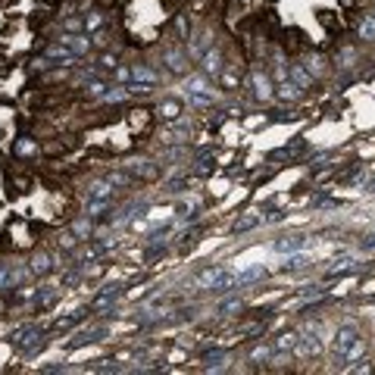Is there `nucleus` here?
<instances>
[{"mask_svg": "<svg viewBox=\"0 0 375 375\" xmlns=\"http://www.w3.org/2000/svg\"><path fill=\"white\" fill-rule=\"evenodd\" d=\"M304 88H300L297 82H291V78H285V82H276V100H281V104H288V106H294V104H300L304 100Z\"/></svg>", "mask_w": 375, "mask_h": 375, "instance_id": "nucleus-18", "label": "nucleus"}, {"mask_svg": "<svg viewBox=\"0 0 375 375\" xmlns=\"http://www.w3.org/2000/svg\"><path fill=\"white\" fill-rule=\"evenodd\" d=\"M125 100H132L129 85H110V88H106V94L100 97V104H125Z\"/></svg>", "mask_w": 375, "mask_h": 375, "instance_id": "nucleus-33", "label": "nucleus"}, {"mask_svg": "<svg viewBox=\"0 0 375 375\" xmlns=\"http://www.w3.org/2000/svg\"><path fill=\"white\" fill-rule=\"evenodd\" d=\"M88 316H94L91 313V306H82V310H76V313H69V316H59L57 323H53L50 328L53 332H72V328H76L78 323H85V319Z\"/></svg>", "mask_w": 375, "mask_h": 375, "instance_id": "nucleus-23", "label": "nucleus"}, {"mask_svg": "<svg viewBox=\"0 0 375 375\" xmlns=\"http://www.w3.org/2000/svg\"><path fill=\"white\" fill-rule=\"evenodd\" d=\"M125 169H129L138 182H157V178H160V163H153V160H147V157L129 160V163H125Z\"/></svg>", "mask_w": 375, "mask_h": 375, "instance_id": "nucleus-11", "label": "nucleus"}, {"mask_svg": "<svg viewBox=\"0 0 375 375\" xmlns=\"http://www.w3.org/2000/svg\"><path fill=\"white\" fill-rule=\"evenodd\" d=\"M106 213H116V204L110 200H85V216L94 219V222H104Z\"/></svg>", "mask_w": 375, "mask_h": 375, "instance_id": "nucleus-22", "label": "nucleus"}, {"mask_svg": "<svg viewBox=\"0 0 375 375\" xmlns=\"http://www.w3.org/2000/svg\"><path fill=\"white\" fill-rule=\"evenodd\" d=\"M91 41H94V47H106L110 44V35H106V31H94Z\"/></svg>", "mask_w": 375, "mask_h": 375, "instance_id": "nucleus-49", "label": "nucleus"}, {"mask_svg": "<svg viewBox=\"0 0 375 375\" xmlns=\"http://www.w3.org/2000/svg\"><path fill=\"white\" fill-rule=\"evenodd\" d=\"M106 88H110V85H106L104 78L97 76V78H91V82L85 85V94H88L91 100H100V97H104V94H106Z\"/></svg>", "mask_w": 375, "mask_h": 375, "instance_id": "nucleus-38", "label": "nucleus"}, {"mask_svg": "<svg viewBox=\"0 0 375 375\" xmlns=\"http://www.w3.org/2000/svg\"><path fill=\"white\" fill-rule=\"evenodd\" d=\"M116 66H119V57H116V53H100V57H97V69H100V72H113Z\"/></svg>", "mask_w": 375, "mask_h": 375, "instance_id": "nucleus-40", "label": "nucleus"}, {"mask_svg": "<svg viewBox=\"0 0 375 375\" xmlns=\"http://www.w3.org/2000/svg\"><path fill=\"white\" fill-rule=\"evenodd\" d=\"M313 266V257L306 250H297V253H285V260H281L278 272L281 276H288V272H304Z\"/></svg>", "mask_w": 375, "mask_h": 375, "instance_id": "nucleus-17", "label": "nucleus"}, {"mask_svg": "<svg viewBox=\"0 0 375 375\" xmlns=\"http://www.w3.org/2000/svg\"><path fill=\"white\" fill-rule=\"evenodd\" d=\"M325 294H328L325 285H304V288L297 291V297H300V300H310V297H325Z\"/></svg>", "mask_w": 375, "mask_h": 375, "instance_id": "nucleus-39", "label": "nucleus"}, {"mask_svg": "<svg viewBox=\"0 0 375 375\" xmlns=\"http://www.w3.org/2000/svg\"><path fill=\"white\" fill-rule=\"evenodd\" d=\"M57 297H59V288L57 285H47V281L31 291V304H35L38 310H50V306L57 304Z\"/></svg>", "mask_w": 375, "mask_h": 375, "instance_id": "nucleus-20", "label": "nucleus"}, {"mask_svg": "<svg viewBox=\"0 0 375 375\" xmlns=\"http://www.w3.org/2000/svg\"><path fill=\"white\" fill-rule=\"evenodd\" d=\"M185 188H188L185 178H176V182H169V185H166V194H182Z\"/></svg>", "mask_w": 375, "mask_h": 375, "instance_id": "nucleus-47", "label": "nucleus"}, {"mask_svg": "<svg viewBox=\"0 0 375 375\" xmlns=\"http://www.w3.org/2000/svg\"><path fill=\"white\" fill-rule=\"evenodd\" d=\"M106 25V16L100 10H91V13H85V31L88 35H94V31H100Z\"/></svg>", "mask_w": 375, "mask_h": 375, "instance_id": "nucleus-36", "label": "nucleus"}, {"mask_svg": "<svg viewBox=\"0 0 375 375\" xmlns=\"http://www.w3.org/2000/svg\"><path fill=\"white\" fill-rule=\"evenodd\" d=\"M113 76L119 78V85H132V66H116Z\"/></svg>", "mask_w": 375, "mask_h": 375, "instance_id": "nucleus-46", "label": "nucleus"}, {"mask_svg": "<svg viewBox=\"0 0 375 375\" xmlns=\"http://www.w3.org/2000/svg\"><path fill=\"white\" fill-rule=\"evenodd\" d=\"M372 13H375V6H372Z\"/></svg>", "mask_w": 375, "mask_h": 375, "instance_id": "nucleus-50", "label": "nucleus"}, {"mask_svg": "<svg viewBox=\"0 0 375 375\" xmlns=\"http://www.w3.org/2000/svg\"><path fill=\"white\" fill-rule=\"evenodd\" d=\"M213 172H216V160H213V153L194 157V163H191V176L194 178H210Z\"/></svg>", "mask_w": 375, "mask_h": 375, "instance_id": "nucleus-28", "label": "nucleus"}, {"mask_svg": "<svg viewBox=\"0 0 375 375\" xmlns=\"http://www.w3.org/2000/svg\"><path fill=\"white\" fill-rule=\"evenodd\" d=\"M247 363L250 366H266V363H272V344H253L250 351H247Z\"/></svg>", "mask_w": 375, "mask_h": 375, "instance_id": "nucleus-31", "label": "nucleus"}, {"mask_svg": "<svg viewBox=\"0 0 375 375\" xmlns=\"http://www.w3.org/2000/svg\"><path fill=\"white\" fill-rule=\"evenodd\" d=\"M304 66L310 69V76L316 78V82H319V78H323L325 72H328V59L323 57V53H310V57L304 59Z\"/></svg>", "mask_w": 375, "mask_h": 375, "instance_id": "nucleus-34", "label": "nucleus"}, {"mask_svg": "<svg viewBox=\"0 0 375 375\" xmlns=\"http://www.w3.org/2000/svg\"><path fill=\"white\" fill-rule=\"evenodd\" d=\"M357 63H360V50H357V47H351V44L341 47L338 57H334V69H338V72H351Z\"/></svg>", "mask_w": 375, "mask_h": 375, "instance_id": "nucleus-27", "label": "nucleus"}, {"mask_svg": "<svg viewBox=\"0 0 375 375\" xmlns=\"http://www.w3.org/2000/svg\"><path fill=\"white\" fill-rule=\"evenodd\" d=\"M260 213H241L238 219L232 222V234H247V232H253V229H260Z\"/></svg>", "mask_w": 375, "mask_h": 375, "instance_id": "nucleus-29", "label": "nucleus"}, {"mask_svg": "<svg viewBox=\"0 0 375 375\" xmlns=\"http://www.w3.org/2000/svg\"><path fill=\"white\" fill-rule=\"evenodd\" d=\"M106 178H110V185L116 188V191H129V188H135V176H132L129 169H113V172H106Z\"/></svg>", "mask_w": 375, "mask_h": 375, "instance_id": "nucleus-32", "label": "nucleus"}, {"mask_svg": "<svg viewBox=\"0 0 375 375\" xmlns=\"http://www.w3.org/2000/svg\"><path fill=\"white\" fill-rule=\"evenodd\" d=\"M188 106H194V110H213V106H216V100H210V97H194V94H188Z\"/></svg>", "mask_w": 375, "mask_h": 375, "instance_id": "nucleus-43", "label": "nucleus"}, {"mask_svg": "<svg viewBox=\"0 0 375 375\" xmlns=\"http://www.w3.org/2000/svg\"><path fill=\"white\" fill-rule=\"evenodd\" d=\"M29 266H31V276H35V278H47V276H53V272H57L59 266H66V263L59 257H53V253L38 250L35 257L29 260Z\"/></svg>", "mask_w": 375, "mask_h": 375, "instance_id": "nucleus-8", "label": "nucleus"}, {"mask_svg": "<svg viewBox=\"0 0 375 375\" xmlns=\"http://www.w3.org/2000/svg\"><path fill=\"white\" fill-rule=\"evenodd\" d=\"M200 63V72H204L206 78H213V82H219V76H222V69H225V53H222V47H216L213 44L210 50L204 53V57L197 59Z\"/></svg>", "mask_w": 375, "mask_h": 375, "instance_id": "nucleus-6", "label": "nucleus"}, {"mask_svg": "<svg viewBox=\"0 0 375 375\" xmlns=\"http://www.w3.org/2000/svg\"><path fill=\"white\" fill-rule=\"evenodd\" d=\"M306 244H310V234H281V238H276L269 247H272V253L285 257V253L306 250Z\"/></svg>", "mask_w": 375, "mask_h": 375, "instance_id": "nucleus-12", "label": "nucleus"}, {"mask_svg": "<svg viewBox=\"0 0 375 375\" xmlns=\"http://www.w3.org/2000/svg\"><path fill=\"white\" fill-rule=\"evenodd\" d=\"M113 194H116V188L110 185V178L106 176L91 178V182L85 185V200H110Z\"/></svg>", "mask_w": 375, "mask_h": 375, "instance_id": "nucleus-19", "label": "nucleus"}, {"mask_svg": "<svg viewBox=\"0 0 375 375\" xmlns=\"http://www.w3.org/2000/svg\"><path fill=\"white\" fill-rule=\"evenodd\" d=\"M325 344H328L325 328L319 325V323H310V325L300 328V341H297V351H294V357L313 360V357H319V353H325Z\"/></svg>", "mask_w": 375, "mask_h": 375, "instance_id": "nucleus-2", "label": "nucleus"}, {"mask_svg": "<svg viewBox=\"0 0 375 375\" xmlns=\"http://www.w3.org/2000/svg\"><path fill=\"white\" fill-rule=\"evenodd\" d=\"M185 94H194V97H210V100H219L216 85H213V78H206L204 72H197V76H185Z\"/></svg>", "mask_w": 375, "mask_h": 375, "instance_id": "nucleus-10", "label": "nucleus"}, {"mask_svg": "<svg viewBox=\"0 0 375 375\" xmlns=\"http://www.w3.org/2000/svg\"><path fill=\"white\" fill-rule=\"evenodd\" d=\"M125 291H129V288H125L122 281L104 285L97 294H94V300H91V313H94V316H106V313H116V300L122 297Z\"/></svg>", "mask_w": 375, "mask_h": 375, "instance_id": "nucleus-5", "label": "nucleus"}, {"mask_svg": "<svg viewBox=\"0 0 375 375\" xmlns=\"http://www.w3.org/2000/svg\"><path fill=\"white\" fill-rule=\"evenodd\" d=\"M166 76V69H157L150 63H132V82L138 85H160Z\"/></svg>", "mask_w": 375, "mask_h": 375, "instance_id": "nucleus-13", "label": "nucleus"}, {"mask_svg": "<svg viewBox=\"0 0 375 375\" xmlns=\"http://www.w3.org/2000/svg\"><path fill=\"white\" fill-rule=\"evenodd\" d=\"M91 372H125V366H119L116 360H97V366H91Z\"/></svg>", "mask_w": 375, "mask_h": 375, "instance_id": "nucleus-41", "label": "nucleus"}, {"mask_svg": "<svg viewBox=\"0 0 375 375\" xmlns=\"http://www.w3.org/2000/svg\"><path fill=\"white\" fill-rule=\"evenodd\" d=\"M69 232L76 234L78 241H94V234H97V229H94V219H88V216H85V213L76 219V222L69 225Z\"/></svg>", "mask_w": 375, "mask_h": 375, "instance_id": "nucleus-30", "label": "nucleus"}, {"mask_svg": "<svg viewBox=\"0 0 375 375\" xmlns=\"http://www.w3.org/2000/svg\"><path fill=\"white\" fill-rule=\"evenodd\" d=\"M357 31H360V38H363L366 44H375V13H366V16L360 19Z\"/></svg>", "mask_w": 375, "mask_h": 375, "instance_id": "nucleus-35", "label": "nucleus"}, {"mask_svg": "<svg viewBox=\"0 0 375 375\" xmlns=\"http://www.w3.org/2000/svg\"><path fill=\"white\" fill-rule=\"evenodd\" d=\"M366 353V338L357 323H341L332 334V363L334 369H347L351 363H360Z\"/></svg>", "mask_w": 375, "mask_h": 375, "instance_id": "nucleus-1", "label": "nucleus"}, {"mask_svg": "<svg viewBox=\"0 0 375 375\" xmlns=\"http://www.w3.org/2000/svg\"><path fill=\"white\" fill-rule=\"evenodd\" d=\"M38 372L41 375H53V372H72L69 366L63 363V360H53V363H44V366H38Z\"/></svg>", "mask_w": 375, "mask_h": 375, "instance_id": "nucleus-42", "label": "nucleus"}, {"mask_svg": "<svg viewBox=\"0 0 375 375\" xmlns=\"http://www.w3.org/2000/svg\"><path fill=\"white\" fill-rule=\"evenodd\" d=\"M182 113H185V106H182V100H176V97H166L163 104L157 106V116L163 119L166 125L176 122V119H182Z\"/></svg>", "mask_w": 375, "mask_h": 375, "instance_id": "nucleus-25", "label": "nucleus"}, {"mask_svg": "<svg viewBox=\"0 0 375 375\" xmlns=\"http://www.w3.org/2000/svg\"><path fill=\"white\" fill-rule=\"evenodd\" d=\"M244 310H247V300H244V297H238V291L222 294V300L216 304V316H222V319L238 316V313H244Z\"/></svg>", "mask_w": 375, "mask_h": 375, "instance_id": "nucleus-16", "label": "nucleus"}, {"mask_svg": "<svg viewBox=\"0 0 375 375\" xmlns=\"http://www.w3.org/2000/svg\"><path fill=\"white\" fill-rule=\"evenodd\" d=\"M106 334H110V325L106 323H97V325H88V328H78L76 332V338L69 341V351H78V347H85V344H97V341H106Z\"/></svg>", "mask_w": 375, "mask_h": 375, "instance_id": "nucleus-7", "label": "nucleus"}, {"mask_svg": "<svg viewBox=\"0 0 375 375\" xmlns=\"http://www.w3.org/2000/svg\"><path fill=\"white\" fill-rule=\"evenodd\" d=\"M41 153V147H38V138H31V135H19L16 141H13V157H19V160H31V157H38Z\"/></svg>", "mask_w": 375, "mask_h": 375, "instance_id": "nucleus-21", "label": "nucleus"}, {"mask_svg": "<svg viewBox=\"0 0 375 375\" xmlns=\"http://www.w3.org/2000/svg\"><path fill=\"white\" fill-rule=\"evenodd\" d=\"M285 216H288V213L281 210V206H266V210L260 213V222H263V225H278Z\"/></svg>", "mask_w": 375, "mask_h": 375, "instance_id": "nucleus-37", "label": "nucleus"}, {"mask_svg": "<svg viewBox=\"0 0 375 375\" xmlns=\"http://www.w3.org/2000/svg\"><path fill=\"white\" fill-rule=\"evenodd\" d=\"M310 206H313V210H338L341 200H334V197H316Z\"/></svg>", "mask_w": 375, "mask_h": 375, "instance_id": "nucleus-44", "label": "nucleus"}, {"mask_svg": "<svg viewBox=\"0 0 375 375\" xmlns=\"http://www.w3.org/2000/svg\"><path fill=\"white\" fill-rule=\"evenodd\" d=\"M269 278V272L263 269V266H250V269H238V291H244V288L250 285H260V281Z\"/></svg>", "mask_w": 375, "mask_h": 375, "instance_id": "nucleus-26", "label": "nucleus"}, {"mask_svg": "<svg viewBox=\"0 0 375 375\" xmlns=\"http://www.w3.org/2000/svg\"><path fill=\"white\" fill-rule=\"evenodd\" d=\"M63 47H69L72 53H76L78 59H85V57H91V50H94V41H91V35L88 31H78V35H72V31H63V35L57 38Z\"/></svg>", "mask_w": 375, "mask_h": 375, "instance_id": "nucleus-9", "label": "nucleus"}, {"mask_svg": "<svg viewBox=\"0 0 375 375\" xmlns=\"http://www.w3.org/2000/svg\"><path fill=\"white\" fill-rule=\"evenodd\" d=\"M288 78H291V82H297L304 91L316 88V78L310 76V69H306L304 63H288Z\"/></svg>", "mask_w": 375, "mask_h": 375, "instance_id": "nucleus-24", "label": "nucleus"}, {"mask_svg": "<svg viewBox=\"0 0 375 375\" xmlns=\"http://www.w3.org/2000/svg\"><path fill=\"white\" fill-rule=\"evenodd\" d=\"M188 141H191V122L185 116L169 122V129L163 132V144H188Z\"/></svg>", "mask_w": 375, "mask_h": 375, "instance_id": "nucleus-15", "label": "nucleus"}, {"mask_svg": "<svg viewBox=\"0 0 375 375\" xmlns=\"http://www.w3.org/2000/svg\"><path fill=\"white\" fill-rule=\"evenodd\" d=\"M160 59H163V69L176 78L188 76V66H191V57H188V47L182 44H163L160 47Z\"/></svg>", "mask_w": 375, "mask_h": 375, "instance_id": "nucleus-3", "label": "nucleus"}, {"mask_svg": "<svg viewBox=\"0 0 375 375\" xmlns=\"http://www.w3.org/2000/svg\"><path fill=\"white\" fill-rule=\"evenodd\" d=\"M213 47V35H210V29H197L194 35H188V57L191 59H200L206 50Z\"/></svg>", "mask_w": 375, "mask_h": 375, "instance_id": "nucleus-14", "label": "nucleus"}, {"mask_svg": "<svg viewBox=\"0 0 375 375\" xmlns=\"http://www.w3.org/2000/svg\"><path fill=\"white\" fill-rule=\"evenodd\" d=\"M153 88H157V85H138V82H132V85H129L132 97H150Z\"/></svg>", "mask_w": 375, "mask_h": 375, "instance_id": "nucleus-45", "label": "nucleus"}, {"mask_svg": "<svg viewBox=\"0 0 375 375\" xmlns=\"http://www.w3.org/2000/svg\"><path fill=\"white\" fill-rule=\"evenodd\" d=\"M360 250H366V253H369V250H375V232H369V234H366L363 241H360Z\"/></svg>", "mask_w": 375, "mask_h": 375, "instance_id": "nucleus-48", "label": "nucleus"}, {"mask_svg": "<svg viewBox=\"0 0 375 375\" xmlns=\"http://www.w3.org/2000/svg\"><path fill=\"white\" fill-rule=\"evenodd\" d=\"M247 88H250V97L257 100V104H269V100H276V78H272L266 69H260V66L250 69V76H247Z\"/></svg>", "mask_w": 375, "mask_h": 375, "instance_id": "nucleus-4", "label": "nucleus"}]
</instances>
